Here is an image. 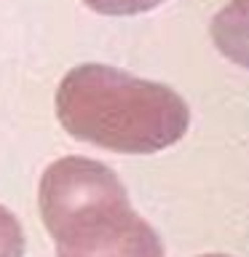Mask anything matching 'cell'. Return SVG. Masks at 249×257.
Masks as SVG:
<instances>
[{"mask_svg":"<svg viewBox=\"0 0 249 257\" xmlns=\"http://www.w3.org/2000/svg\"><path fill=\"white\" fill-rule=\"evenodd\" d=\"M56 118L75 140L132 156L172 148L190 126L177 91L107 64H80L62 78Z\"/></svg>","mask_w":249,"mask_h":257,"instance_id":"6da1fadb","label":"cell"},{"mask_svg":"<svg viewBox=\"0 0 249 257\" xmlns=\"http://www.w3.org/2000/svg\"><path fill=\"white\" fill-rule=\"evenodd\" d=\"M40 217L56 257H164L158 233L132 209L123 182L104 164L62 172L40 198Z\"/></svg>","mask_w":249,"mask_h":257,"instance_id":"7a4b0ae2","label":"cell"},{"mask_svg":"<svg viewBox=\"0 0 249 257\" xmlns=\"http://www.w3.org/2000/svg\"><path fill=\"white\" fill-rule=\"evenodd\" d=\"M212 40L225 59L249 70V0H230L212 19Z\"/></svg>","mask_w":249,"mask_h":257,"instance_id":"3957f363","label":"cell"},{"mask_svg":"<svg viewBox=\"0 0 249 257\" xmlns=\"http://www.w3.org/2000/svg\"><path fill=\"white\" fill-rule=\"evenodd\" d=\"M83 3L96 14L104 16H137L148 14L153 8L164 6L166 0H83Z\"/></svg>","mask_w":249,"mask_h":257,"instance_id":"277c9868","label":"cell"},{"mask_svg":"<svg viewBox=\"0 0 249 257\" xmlns=\"http://www.w3.org/2000/svg\"><path fill=\"white\" fill-rule=\"evenodd\" d=\"M0 257H24L22 225L6 206H0Z\"/></svg>","mask_w":249,"mask_h":257,"instance_id":"5b68a950","label":"cell"},{"mask_svg":"<svg viewBox=\"0 0 249 257\" xmlns=\"http://www.w3.org/2000/svg\"><path fill=\"white\" fill-rule=\"evenodd\" d=\"M204 257H228V254H204Z\"/></svg>","mask_w":249,"mask_h":257,"instance_id":"8992f818","label":"cell"}]
</instances>
